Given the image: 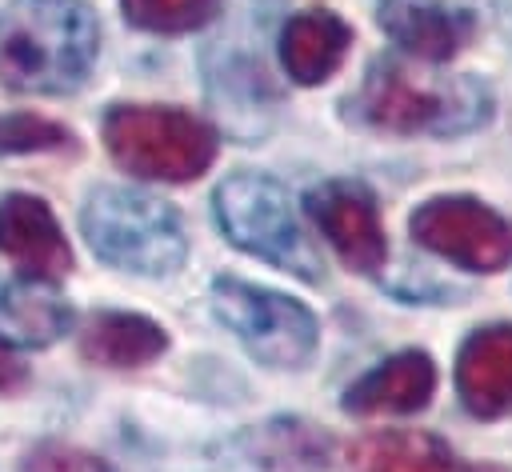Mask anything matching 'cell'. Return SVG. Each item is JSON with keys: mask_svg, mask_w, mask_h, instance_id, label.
Instances as JSON below:
<instances>
[{"mask_svg": "<svg viewBox=\"0 0 512 472\" xmlns=\"http://www.w3.org/2000/svg\"><path fill=\"white\" fill-rule=\"evenodd\" d=\"M20 472H112L100 456L84 452V448H72V444H40L28 452L24 468Z\"/></svg>", "mask_w": 512, "mask_h": 472, "instance_id": "d6986e66", "label": "cell"}, {"mask_svg": "<svg viewBox=\"0 0 512 472\" xmlns=\"http://www.w3.org/2000/svg\"><path fill=\"white\" fill-rule=\"evenodd\" d=\"M368 124L388 132H468L488 120V92L460 76L452 84H420L396 60H376L356 96Z\"/></svg>", "mask_w": 512, "mask_h": 472, "instance_id": "277c9868", "label": "cell"}, {"mask_svg": "<svg viewBox=\"0 0 512 472\" xmlns=\"http://www.w3.org/2000/svg\"><path fill=\"white\" fill-rule=\"evenodd\" d=\"M80 228L104 264L140 276H168L188 252L180 216L164 200L132 188H96L80 212Z\"/></svg>", "mask_w": 512, "mask_h": 472, "instance_id": "7a4b0ae2", "label": "cell"}, {"mask_svg": "<svg viewBox=\"0 0 512 472\" xmlns=\"http://www.w3.org/2000/svg\"><path fill=\"white\" fill-rule=\"evenodd\" d=\"M168 348L160 324L136 312H96L80 332V352L104 368H140Z\"/></svg>", "mask_w": 512, "mask_h": 472, "instance_id": "9a60e30c", "label": "cell"}, {"mask_svg": "<svg viewBox=\"0 0 512 472\" xmlns=\"http://www.w3.org/2000/svg\"><path fill=\"white\" fill-rule=\"evenodd\" d=\"M308 212L336 248V256L356 272H376L388 256L380 212L360 180H324L308 192Z\"/></svg>", "mask_w": 512, "mask_h": 472, "instance_id": "ba28073f", "label": "cell"}, {"mask_svg": "<svg viewBox=\"0 0 512 472\" xmlns=\"http://www.w3.org/2000/svg\"><path fill=\"white\" fill-rule=\"evenodd\" d=\"M216 220L236 248L260 256L284 272H296L304 280L320 276L316 256L296 224L292 200L272 176H260V172L228 176L216 188Z\"/></svg>", "mask_w": 512, "mask_h": 472, "instance_id": "5b68a950", "label": "cell"}, {"mask_svg": "<svg viewBox=\"0 0 512 472\" xmlns=\"http://www.w3.org/2000/svg\"><path fill=\"white\" fill-rule=\"evenodd\" d=\"M100 52V24L84 0H12L0 12V80L16 92H76Z\"/></svg>", "mask_w": 512, "mask_h": 472, "instance_id": "6da1fadb", "label": "cell"}, {"mask_svg": "<svg viewBox=\"0 0 512 472\" xmlns=\"http://www.w3.org/2000/svg\"><path fill=\"white\" fill-rule=\"evenodd\" d=\"M0 252L40 280H56L72 268V252L52 208L28 192L0 196Z\"/></svg>", "mask_w": 512, "mask_h": 472, "instance_id": "9c48e42d", "label": "cell"}, {"mask_svg": "<svg viewBox=\"0 0 512 472\" xmlns=\"http://www.w3.org/2000/svg\"><path fill=\"white\" fill-rule=\"evenodd\" d=\"M456 388L472 416H512V324L480 328L456 356Z\"/></svg>", "mask_w": 512, "mask_h": 472, "instance_id": "8fae6325", "label": "cell"}, {"mask_svg": "<svg viewBox=\"0 0 512 472\" xmlns=\"http://www.w3.org/2000/svg\"><path fill=\"white\" fill-rule=\"evenodd\" d=\"M72 312L60 300V292L52 284H44L40 276L32 280H12L0 292V340L4 344H20V348H44L52 340L64 336Z\"/></svg>", "mask_w": 512, "mask_h": 472, "instance_id": "5bb4252c", "label": "cell"}, {"mask_svg": "<svg viewBox=\"0 0 512 472\" xmlns=\"http://www.w3.org/2000/svg\"><path fill=\"white\" fill-rule=\"evenodd\" d=\"M436 388V368L428 352H396L384 364H376L368 376H360L344 392V408L352 416H408L428 404Z\"/></svg>", "mask_w": 512, "mask_h": 472, "instance_id": "7c38bea8", "label": "cell"}, {"mask_svg": "<svg viewBox=\"0 0 512 472\" xmlns=\"http://www.w3.org/2000/svg\"><path fill=\"white\" fill-rule=\"evenodd\" d=\"M412 236L468 272H500L512 260V224L472 196H436L420 204L412 212Z\"/></svg>", "mask_w": 512, "mask_h": 472, "instance_id": "52a82bcc", "label": "cell"}, {"mask_svg": "<svg viewBox=\"0 0 512 472\" xmlns=\"http://www.w3.org/2000/svg\"><path fill=\"white\" fill-rule=\"evenodd\" d=\"M380 28L408 56L440 64L472 40L476 20L468 8H456L448 0H380Z\"/></svg>", "mask_w": 512, "mask_h": 472, "instance_id": "30bf717a", "label": "cell"}, {"mask_svg": "<svg viewBox=\"0 0 512 472\" xmlns=\"http://www.w3.org/2000/svg\"><path fill=\"white\" fill-rule=\"evenodd\" d=\"M68 144V132L44 116L32 112H16L0 120V152H44V148H60Z\"/></svg>", "mask_w": 512, "mask_h": 472, "instance_id": "ac0fdd59", "label": "cell"}, {"mask_svg": "<svg viewBox=\"0 0 512 472\" xmlns=\"http://www.w3.org/2000/svg\"><path fill=\"white\" fill-rule=\"evenodd\" d=\"M356 472H472L436 436L424 432H376L352 452Z\"/></svg>", "mask_w": 512, "mask_h": 472, "instance_id": "2e32d148", "label": "cell"}, {"mask_svg": "<svg viewBox=\"0 0 512 472\" xmlns=\"http://www.w3.org/2000/svg\"><path fill=\"white\" fill-rule=\"evenodd\" d=\"M212 312L268 368H300L320 340L316 316L300 300L236 276L212 280Z\"/></svg>", "mask_w": 512, "mask_h": 472, "instance_id": "8992f818", "label": "cell"}, {"mask_svg": "<svg viewBox=\"0 0 512 472\" xmlns=\"http://www.w3.org/2000/svg\"><path fill=\"white\" fill-rule=\"evenodd\" d=\"M20 380H24V368L0 352V388H16Z\"/></svg>", "mask_w": 512, "mask_h": 472, "instance_id": "ffe728a7", "label": "cell"}, {"mask_svg": "<svg viewBox=\"0 0 512 472\" xmlns=\"http://www.w3.org/2000/svg\"><path fill=\"white\" fill-rule=\"evenodd\" d=\"M124 16L144 32H192L208 24L224 0H120Z\"/></svg>", "mask_w": 512, "mask_h": 472, "instance_id": "e0dca14e", "label": "cell"}, {"mask_svg": "<svg viewBox=\"0 0 512 472\" xmlns=\"http://www.w3.org/2000/svg\"><path fill=\"white\" fill-rule=\"evenodd\" d=\"M104 144L124 172L164 184L196 180L216 160V132L180 108L120 104L104 116Z\"/></svg>", "mask_w": 512, "mask_h": 472, "instance_id": "3957f363", "label": "cell"}, {"mask_svg": "<svg viewBox=\"0 0 512 472\" xmlns=\"http://www.w3.org/2000/svg\"><path fill=\"white\" fill-rule=\"evenodd\" d=\"M348 44H352V28L336 12L308 8V12H300L284 24L280 60H284V72L296 84H320L340 68Z\"/></svg>", "mask_w": 512, "mask_h": 472, "instance_id": "4fadbf2b", "label": "cell"}]
</instances>
